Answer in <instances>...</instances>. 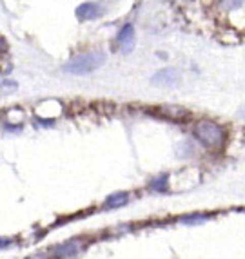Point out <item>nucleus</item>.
<instances>
[{
	"mask_svg": "<svg viewBox=\"0 0 245 259\" xmlns=\"http://www.w3.org/2000/svg\"><path fill=\"white\" fill-rule=\"evenodd\" d=\"M103 11L106 9L98 2H84V4L78 6L75 13H77L78 20L86 22V20H96V18H100L103 15Z\"/></svg>",
	"mask_w": 245,
	"mask_h": 259,
	"instance_id": "5",
	"label": "nucleus"
},
{
	"mask_svg": "<svg viewBox=\"0 0 245 259\" xmlns=\"http://www.w3.org/2000/svg\"><path fill=\"white\" fill-rule=\"evenodd\" d=\"M193 134L198 142L207 149H220L225 143L227 133L222 125L211 120H200L194 123Z\"/></svg>",
	"mask_w": 245,
	"mask_h": 259,
	"instance_id": "1",
	"label": "nucleus"
},
{
	"mask_svg": "<svg viewBox=\"0 0 245 259\" xmlns=\"http://www.w3.org/2000/svg\"><path fill=\"white\" fill-rule=\"evenodd\" d=\"M151 82L155 83V85L172 87L180 82V73H178L177 69H172V67H165V69L156 71V73L153 74V78H151Z\"/></svg>",
	"mask_w": 245,
	"mask_h": 259,
	"instance_id": "4",
	"label": "nucleus"
},
{
	"mask_svg": "<svg viewBox=\"0 0 245 259\" xmlns=\"http://www.w3.org/2000/svg\"><path fill=\"white\" fill-rule=\"evenodd\" d=\"M216 2L224 11H236L245 4V0H216Z\"/></svg>",
	"mask_w": 245,
	"mask_h": 259,
	"instance_id": "9",
	"label": "nucleus"
},
{
	"mask_svg": "<svg viewBox=\"0 0 245 259\" xmlns=\"http://www.w3.org/2000/svg\"><path fill=\"white\" fill-rule=\"evenodd\" d=\"M129 203V194L127 192H113L106 198V208H120Z\"/></svg>",
	"mask_w": 245,
	"mask_h": 259,
	"instance_id": "7",
	"label": "nucleus"
},
{
	"mask_svg": "<svg viewBox=\"0 0 245 259\" xmlns=\"http://www.w3.org/2000/svg\"><path fill=\"white\" fill-rule=\"evenodd\" d=\"M17 87H18V83L13 82V80H4V82L0 83V98H2V96L11 95V93H15V91H17Z\"/></svg>",
	"mask_w": 245,
	"mask_h": 259,
	"instance_id": "10",
	"label": "nucleus"
},
{
	"mask_svg": "<svg viewBox=\"0 0 245 259\" xmlns=\"http://www.w3.org/2000/svg\"><path fill=\"white\" fill-rule=\"evenodd\" d=\"M209 218L203 216V214H193V216H184L180 218V223H185V225H200L203 221H207Z\"/></svg>",
	"mask_w": 245,
	"mask_h": 259,
	"instance_id": "11",
	"label": "nucleus"
},
{
	"mask_svg": "<svg viewBox=\"0 0 245 259\" xmlns=\"http://www.w3.org/2000/svg\"><path fill=\"white\" fill-rule=\"evenodd\" d=\"M84 245H82L80 239H71V241L64 243V245H58L55 248V259H71L77 257L82 252Z\"/></svg>",
	"mask_w": 245,
	"mask_h": 259,
	"instance_id": "6",
	"label": "nucleus"
},
{
	"mask_svg": "<svg viewBox=\"0 0 245 259\" xmlns=\"http://www.w3.org/2000/svg\"><path fill=\"white\" fill-rule=\"evenodd\" d=\"M13 245V239L9 238H0V248H8V246Z\"/></svg>",
	"mask_w": 245,
	"mask_h": 259,
	"instance_id": "12",
	"label": "nucleus"
},
{
	"mask_svg": "<svg viewBox=\"0 0 245 259\" xmlns=\"http://www.w3.org/2000/svg\"><path fill=\"white\" fill-rule=\"evenodd\" d=\"M134 42H136V36H134V26L133 24H125L118 29L115 38V49L122 53V55H129L134 49Z\"/></svg>",
	"mask_w": 245,
	"mask_h": 259,
	"instance_id": "3",
	"label": "nucleus"
},
{
	"mask_svg": "<svg viewBox=\"0 0 245 259\" xmlns=\"http://www.w3.org/2000/svg\"><path fill=\"white\" fill-rule=\"evenodd\" d=\"M103 64H106V55L103 53L89 51L71 58L67 64H64L62 71L67 74H75V76H82V74H89L93 71L100 69Z\"/></svg>",
	"mask_w": 245,
	"mask_h": 259,
	"instance_id": "2",
	"label": "nucleus"
},
{
	"mask_svg": "<svg viewBox=\"0 0 245 259\" xmlns=\"http://www.w3.org/2000/svg\"><path fill=\"white\" fill-rule=\"evenodd\" d=\"M8 51V42H6V38L2 35H0V55H2V53H6Z\"/></svg>",
	"mask_w": 245,
	"mask_h": 259,
	"instance_id": "13",
	"label": "nucleus"
},
{
	"mask_svg": "<svg viewBox=\"0 0 245 259\" xmlns=\"http://www.w3.org/2000/svg\"><path fill=\"white\" fill-rule=\"evenodd\" d=\"M149 189L155 192H167L169 189V176L167 174H160V176L153 178L149 182Z\"/></svg>",
	"mask_w": 245,
	"mask_h": 259,
	"instance_id": "8",
	"label": "nucleus"
}]
</instances>
